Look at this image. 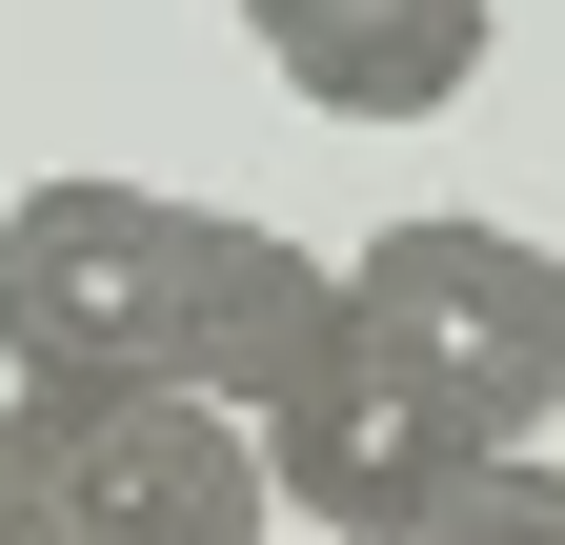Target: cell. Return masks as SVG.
Here are the masks:
<instances>
[{
	"instance_id": "3957f363",
	"label": "cell",
	"mask_w": 565,
	"mask_h": 545,
	"mask_svg": "<svg viewBox=\"0 0 565 545\" xmlns=\"http://www.w3.org/2000/svg\"><path fill=\"white\" fill-rule=\"evenodd\" d=\"M343 284H364V323L465 404L484 445H565V243L445 223V202H424V223H384Z\"/></svg>"
},
{
	"instance_id": "277c9868",
	"label": "cell",
	"mask_w": 565,
	"mask_h": 545,
	"mask_svg": "<svg viewBox=\"0 0 565 545\" xmlns=\"http://www.w3.org/2000/svg\"><path fill=\"white\" fill-rule=\"evenodd\" d=\"M465 445H484V425H465V404H445V384L384 344V323H343V344H323L303 384L263 404L282 525H343V545H404V525H424V485H445Z\"/></svg>"
},
{
	"instance_id": "7a4b0ae2",
	"label": "cell",
	"mask_w": 565,
	"mask_h": 545,
	"mask_svg": "<svg viewBox=\"0 0 565 545\" xmlns=\"http://www.w3.org/2000/svg\"><path fill=\"white\" fill-rule=\"evenodd\" d=\"M202 223L223 202H162V182H21L0 202V364L21 384H182Z\"/></svg>"
},
{
	"instance_id": "52a82bcc",
	"label": "cell",
	"mask_w": 565,
	"mask_h": 545,
	"mask_svg": "<svg viewBox=\"0 0 565 545\" xmlns=\"http://www.w3.org/2000/svg\"><path fill=\"white\" fill-rule=\"evenodd\" d=\"M404 545H565V445H465Z\"/></svg>"
},
{
	"instance_id": "5b68a950",
	"label": "cell",
	"mask_w": 565,
	"mask_h": 545,
	"mask_svg": "<svg viewBox=\"0 0 565 545\" xmlns=\"http://www.w3.org/2000/svg\"><path fill=\"white\" fill-rule=\"evenodd\" d=\"M303 121H445L484 82V0H243Z\"/></svg>"
},
{
	"instance_id": "6da1fadb",
	"label": "cell",
	"mask_w": 565,
	"mask_h": 545,
	"mask_svg": "<svg viewBox=\"0 0 565 545\" xmlns=\"http://www.w3.org/2000/svg\"><path fill=\"white\" fill-rule=\"evenodd\" d=\"M282 464L202 384H21L0 404V545H263Z\"/></svg>"
},
{
	"instance_id": "8992f818",
	"label": "cell",
	"mask_w": 565,
	"mask_h": 545,
	"mask_svg": "<svg viewBox=\"0 0 565 545\" xmlns=\"http://www.w3.org/2000/svg\"><path fill=\"white\" fill-rule=\"evenodd\" d=\"M343 323H364V284H343L323 243H282V223H202V303H182V384H202V404H243V425H263V404L303 384Z\"/></svg>"
}]
</instances>
